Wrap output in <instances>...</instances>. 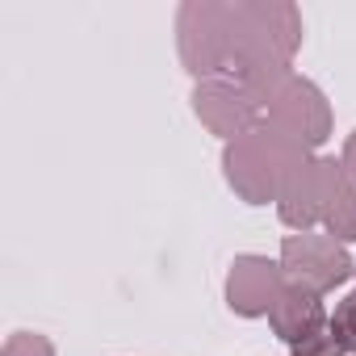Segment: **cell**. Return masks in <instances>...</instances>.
<instances>
[{
	"label": "cell",
	"mask_w": 356,
	"mask_h": 356,
	"mask_svg": "<svg viewBox=\"0 0 356 356\" xmlns=\"http://www.w3.org/2000/svg\"><path fill=\"white\" fill-rule=\"evenodd\" d=\"M181 55L193 76L252 84L289 72L302 38L293 5H181L176 13Z\"/></svg>",
	"instance_id": "6da1fadb"
},
{
	"label": "cell",
	"mask_w": 356,
	"mask_h": 356,
	"mask_svg": "<svg viewBox=\"0 0 356 356\" xmlns=\"http://www.w3.org/2000/svg\"><path fill=\"white\" fill-rule=\"evenodd\" d=\"M277 202H281V218L298 231L323 222L335 243L356 239V185L335 159H306Z\"/></svg>",
	"instance_id": "7a4b0ae2"
},
{
	"label": "cell",
	"mask_w": 356,
	"mask_h": 356,
	"mask_svg": "<svg viewBox=\"0 0 356 356\" xmlns=\"http://www.w3.org/2000/svg\"><path fill=\"white\" fill-rule=\"evenodd\" d=\"M302 163H306V143H298L285 130L256 126L227 147V181L252 206H260L281 197V189L293 181V172Z\"/></svg>",
	"instance_id": "3957f363"
},
{
	"label": "cell",
	"mask_w": 356,
	"mask_h": 356,
	"mask_svg": "<svg viewBox=\"0 0 356 356\" xmlns=\"http://www.w3.org/2000/svg\"><path fill=\"white\" fill-rule=\"evenodd\" d=\"M281 273H285L289 285L310 289V293L323 298L327 289L356 277V264L343 252V243H335L331 235L298 231V235H285V243H281Z\"/></svg>",
	"instance_id": "277c9868"
},
{
	"label": "cell",
	"mask_w": 356,
	"mask_h": 356,
	"mask_svg": "<svg viewBox=\"0 0 356 356\" xmlns=\"http://www.w3.org/2000/svg\"><path fill=\"white\" fill-rule=\"evenodd\" d=\"M285 273H281V260H268V256H239L231 264V277H227V302L235 314L243 318H260V314H273L281 289H285Z\"/></svg>",
	"instance_id": "5b68a950"
},
{
	"label": "cell",
	"mask_w": 356,
	"mask_h": 356,
	"mask_svg": "<svg viewBox=\"0 0 356 356\" xmlns=\"http://www.w3.org/2000/svg\"><path fill=\"white\" fill-rule=\"evenodd\" d=\"M327 318L331 314L323 310V298L310 293V289H298V285H285L281 298H277V306H273V314H268L277 339H285L289 348L302 343V339H310V335H318L327 327Z\"/></svg>",
	"instance_id": "8992f818"
},
{
	"label": "cell",
	"mask_w": 356,
	"mask_h": 356,
	"mask_svg": "<svg viewBox=\"0 0 356 356\" xmlns=\"http://www.w3.org/2000/svg\"><path fill=\"white\" fill-rule=\"evenodd\" d=\"M327 331H331V339H335L343 352H356V293H348V298L335 306V314L327 318Z\"/></svg>",
	"instance_id": "52a82bcc"
},
{
	"label": "cell",
	"mask_w": 356,
	"mask_h": 356,
	"mask_svg": "<svg viewBox=\"0 0 356 356\" xmlns=\"http://www.w3.org/2000/svg\"><path fill=\"white\" fill-rule=\"evenodd\" d=\"M0 356H55V343L47 335H34V331H17L5 339V352Z\"/></svg>",
	"instance_id": "ba28073f"
},
{
	"label": "cell",
	"mask_w": 356,
	"mask_h": 356,
	"mask_svg": "<svg viewBox=\"0 0 356 356\" xmlns=\"http://www.w3.org/2000/svg\"><path fill=\"white\" fill-rule=\"evenodd\" d=\"M289 356H343V348L331 339V331H318V335H310V339L293 343V348H289Z\"/></svg>",
	"instance_id": "9c48e42d"
},
{
	"label": "cell",
	"mask_w": 356,
	"mask_h": 356,
	"mask_svg": "<svg viewBox=\"0 0 356 356\" xmlns=\"http://www.w3.org/2000/svg\"><path fill=\"white\" fill-rule=\"evenodd\" d=\"M339 163H343V172H348V181L356 185V130L343 138V155H339Z\"/></svg>",
	"instance_id": "30bf717a"
}]
</instances>
